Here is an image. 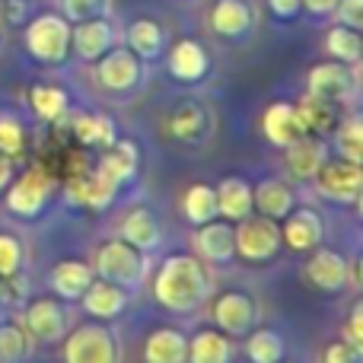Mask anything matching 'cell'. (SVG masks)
<instances>
[{
  "mask_svg": "<svg viewBox=\"0 0 363 363\" xmlns=\"http://www.w3.org/2000/svg\"><path fill=\"white\" fill-rule=\"evenodd\" d=\"M26 147V131L23 125H19V118H13V115H0V153L4 157H19Z\"/></svg>",
  "mask_w": 363,
  "mask_h": 363,
  "instance_id": "8d00e7d4",
  "label": "cell"
},
{
  "mask_svg": "<svg viewBox=\"0 0 363 363\" xmlns=\"http://www.w3.org/2000/svg\"><path fill=\"white\" fill-rule=\"evenodd\" d=\"M51 198V179L42 169H29L26 176H19L6 191V207H10L16 217L32 220L45 211Z\"/></svg>",
  "mask_w": 363,
  "mask_h": 363,
  "instance_id": "52a82bcc",
  "label": "cell"
},
{
  "mask_svg": "<svg viewBox=\"0 0 363 363\" xmlns=\"http://www.w3.org/2000/svg\"><path fill=\"white\" fill-rule=\"evenodd\" d=\"M70 48L77 51L80 61H99L108 48H115V26L102 16L70 26Z\"/></svg>",
  "mask_w": 363,
  "mask_h": 363,
  "instance_id": "8fae6325",
  "label": "cell"
},
{
  "mask_svg": "<svg viewBox=\"0 0 363 363\" xmlns=\"http://www.w3.org/2000/svg\"><path fill=\"white\" fill-rule=\"evenodd\" d=\"M169 131H172V138H179V140H194L198 138V134L204 131V112H201V106L185 102V106L172 115Z\"/></svg>",
  "mask_w": 363,
  "mask_h": 363,
  "instance_id": "e575fe53",
  "label": "cell"
},
{
  "mask_svg": "<svg viewBox=\"0 0 363 363\" xmlns=\"http://www.w3.org/2000/svg\"><path fill=\"white\" fill-rule=\"evenodd\" d=\"M10 182H13V163H10V157L0 153V191H4Z\"/></svg>",
  "mask_w": 363,
  "mask_h": 363,
  "instance_id": "c3c4849f",
  "label": "cell"
},
{
  "mask_svg": "<svg viewBox=\"0 0 363 363\" xmlns=\"http://www.w3.org/2000/svg\"><path fill=\"white\" fill-rule=\"evenodd\" d=\"M233 360V345L223 332H198L188 341V363H230Z\"/></svg>",
  "mask_w": 363,
  "mask_h": 363,
  "instance_id": "4316f807",
  "label": "cell"
},
{
  "mask_svg": "<svg viewBox=\"0 0 363 363\" xmlns=\"http://www.w3.org/2000/svg\"><path fill=\"white\" fill-rule=\"evenodd\" d=\"M29 102L38 118H45V121H57L67 112V93L57 86H35L29 93Z\"/></svg>",
  "mask_w": 363,
  "mask_h": 363,
  "instance_id": "d6a6232c",
  "label": "cell"
},
{
  "mask_svg": "<svg viewBox=\"0 0 363 363\" xmlns=\"http://www.w3.org/2000/svg\"><path fill=\"white\" fill-rule=\"evenodd\" d=\"M322 242V220L315 211H290L287 223L281 230V245H290L296 252H309Z\"/></svg>",
  "mask_w": 363,
  "mask_h": 363,
  "instance_id": "e0dca14e",
  "label": "cell"
},
{
  "mask_svg": "<svg viewBox=\"0 0 363 363\" xmlns=\"http://www.w3.org/2000/svg\"><path fill=\"white\" fill-rule=\"evenodd\" d=\"M121 239H125L128 245H134L138 252H153L160 245V223H157V217H153L150 211H144V207L131 211L125 217V223H121Z\"/></svg>",
  "mask_w": 363,
  "mask_h": 363,
  "instance_id": "cb8c5ba5",
  "label": "cell"
},
{
  "mask_svg": "<svg viewBox=\"0 0 363 363\" xmlns=\"http://www.w3.org/2000/svg\"><path fill=\"white\" fill-rule=\"evenodd\" d=\"M89 281H93V268H86L83 262H57L51 268V290L61 300H80Z\"/></svg>",
  "mask_w": 363,
  "mask_h": 363,
  "instance_id": "d4e9b609",
  "label": "cell"
},
{
  "mask_svg": "<svg viewBox=\"0 0 363 363\" xmlns=\"http://www.w3.org/2000/svg\"><path fill=\"white\" fill-rule=\"evenodd\" d=\"M303 6H306L313 16H332L335 6H338V0H300Z\"/></svg>",
  "mask_w": 363,
  "mask_h": 363,
  "instance_id": "bcb514c9",
  "label": "cell"
},
{
  "mask_svg": "<svg viewBox=\"0 0 363 363\" xmlns=\"http://www.w3.org/2000/svg\"><path fill=\"white\" fill-rule=\"evenodd\" d=\"M166 67H169V74L182 83H198L201 77L207 74L211 61H207V51H204L201 42H194V38H182V42L172 45L169 57H166Z\"/></svg>",
  "mask_w": 363,
  "mask_h": 363,
  "instance_id": "5bb4252c",
  "label": "cell"
},
{
  "mask_svg": "<svg viewBox=\"0 0 363 363\" xmlns=\"http://www.w3.org/2000/svg\"><path fill=\"white\" fill-rule=\"evenodd\" d=\"M26 335L16 325H0V363H19L26 357Z\"/></svg>",
  "mask_w": 363,
  "mask_h": 363,
  "instance_id": "74e56055",
  "label": "cell"
},
{
  "mask_svg": "<svg viewBox=\"0 0 363 363\" xmlns=\"http://www.w3.org/2000/svg\"><path fill=\"white\" fill-rule=\"evenodd\" d=\"M315 185L319 194L338 204H354L360 198V163L351 160H338V163H322L315 172Z\"/></svg>",
  "mask_w": 363,
  "mask_h": 363,
  "instance_id": "9c48e42d",
  "label": "cell"
},
{
  "mask_svg": "<svg viewBox=\"0 0 363 363\" xmlns=\"http://www.w3.org/2000/svg\"><path fill=\"white\" fill-rule=\"evenodd\" d=\"M194 249L204 262L211 264H226L236 255V242H233V226L226 220H207L198 226V236H194Z\"/></svg>",
  "mask_w": 363,
  "mask_h": 363,
  "instance_id": "7c38bea8",
  "label": "cell"
},
{
  "mask_svg": "<svg viewBox=\"0 0 363 363\" xmlns=\"http://www.w3.org/2000/svg\"><path fill=\"white\" fill-rule=\"evenodd\" d=\"M325 363H360V351L351 347L347 341H338V345L325 347Z\"/></svg>",
  "mask_w": 363,
  "mask_h": 363,
  "instance_id": "7bdbcfd3",
  "label": "cell"
},
{
  "mask_svg": "<svg viewBox=\"0 0 363 363\" xmlns=\"http://www.w3.org/2000/svg\"><path fill=\"white\" fill-rule=\"evenodd\" d=\"M112 185H125V182H131L134 176H138V147L131 144V140H115L112 150L102 157L99 169Z\"/></svg>",
  "mask_w": 363,
  "mask_h": 363,
  "instance_id": "603a6c76",
  "label": "cell"
},
{
  "mask_svg": "<svg viewBox=\"0 0 363 363\" xmlns=\"http://www.w3.org/2000/svg\"><path fill=\"white\" fill-rule=\"evenodd\" d=\"M26 51L42 64H61L70 51V23L61 13H42L26 26Z\"/></svg>",
  "mask_w": 363,
  "mask_h": 363,
  "instance_id": "7a4b0ae2",
  "label": "cell"
},
{
  "mask_svg": "<svg viewBox=\"0 0 363 363\" xmlns=\"http://www.w3.org/2000/svg\"><path fill=\"white\" fill-rule=\"evenodd\" d=\"M296 115H300V121H303L306 131H322V128L332 121V102H322V99L306 96V99L296 106Z\"/></svg>",
  "mask_w": 363,
  "mask_h": 363,
  "instance_id": "d590c367",
  "label": "cell"
},
{
  "mask_svg": "<svg viewBox=\"0 0 363 363\" xmlns=\"http://www.w3.org/2000/svg\"><path fill=\"white\" fill-rule=\"evenodd\" d=\"M213 322L223 335H245L255 322V306L245 294H223L213 303Z\"/></svg>",
  "mask_w": 363,
  "mask_h": 363,
  "instance_id": "2e32d148",
  "label": "cell"
},
{
  "mask_svg": "<svg viewBox=\"0 0 363 363\" xmlns=\"http://www.w3.org/2000/svg\"><path fill=\"white\" fill-rule=\"evenodd\" d=\"M325 51L332 55V61H341V64H360V51H363V42H360V29H351V26H332L325 32Z\"/></svg>",
  "mask_w": 363,
  "mask_h": 363,
  "instance_id": "f1b7e54d",
  "label": "cell"
},
{
  "mask_svg": "<svg viewBox=\"0 0 363 363\" xmlns=\"http://www.w3.org/2000/svg\"><path fill=\"white\" fill-rule=\"evenodd\" d=\"M335 16H338L341 26L360 29V26H363V0H338V6H335Z\"/></svg>",
  "mask_w": 363,
  "mask_h": 363,
  "instance_id": "b9f144b4",
  "label": "cell"
},
{
  "mask_svg": "<svg viewBox=\"0 0 363 363\" xmlns=\"http://www.w3.org/2000/svg\"><path fill=\"white\" fill-rule=\"evenodd\" d=\"M19 264H23V245L16 236L10 233H0V277L19 274Z\"/></svg>",
  "mask_w": 363,
  "mask_h": 363,
  "instance_id": "ab89813d",
  "label": "cell"
},
{
  "mask_svg": "<svg viewBox=\"0 0 363 363\" xmlns=\"http://www.w3.org/2000/svg\"><path fill=\"white\" fill-rule=\"evenodd\" d=\"M96 271L102 281H112L118 287H134L144 277V252L128 245L125 239H112L96 252Z\"/></svg>",
  "mask_w": 363,
  "mask_h": 363,
  "instance_id": "277c9868",
  "label": "cell"
},
{
  "mask_svg": "<svg viewBox=\"0 0 363 363\" xmlns=\"http://www.w3.org/2000/svg\"><path fill=\"white\" fill-rule=\"evenodd\" d=\"M354 86H357V64H354V74L341 61L315 64L306 77V96L322 102H341L345 96H351Z\"/></svg>",
  "mask_w": 363,
  "mask_h": 363,
  "instance_id": "ba28073f",
  "label": "cell"
},
{
  "mask_svg": "<svg viewBox=\"0 0 363 363\" xmlns=\"http://www.w3.org/2000/svg\"><path fill=\"white\" fill-rule=\"evenodd\" d=\"M262 131L274 147H287V144H294L296 138L309 134L306 128H303L300 115H296V106H290V102H271V106L264 108Z\"/></svg>",
  "mask_w": 363,
  "mask_h": 363,
  "instance_id": "4fadbf2b",
  "label": "cell"
},
{
  "mask_svg": "<svg viewBox=\"0 0 363 363\" xmlns=\"http://www.w3.org/2000/svg\"><path fill=\"white\" fill-rule=\"evenodd\" d=\"M245 354H249L252 363H277V360H284V341H281V335L262 328V332L249 335Z\"/></svg>",
  "mask_w": 363,
  "mask_h": 363,
  "instance_id": "836d02e7",
  "label": "cell"
},
{
  "mask_svg": "<svg viewBox=\"0 0 363 363\" xmlns=\"http://www.w3.org/2000/svg\"><path fill=\"white\" fill-rule=\"evenodd\" d=\"M115 191H118V185H112L102 172H93V176H86V179H80V182L70 185V198L80 201V204H86V207H96V211H102L106 204H112Z\"/></svg>",
  "mask_w": 363,
  "mask_h": 363,
  "instance_id": "f546056e",
  "label": "cell"
},
{
  "mask_svg": "<svg viewBox=\"0 0 363 363\" xmlns=\"http://www.w3.org/2000/svg\"><path fill=\"white\" fill-rule=\"evenodd\" d=\"M64 363H118L112 332L96 322L74 328L64 341Z\"/></svg>",
  "mask_w": 363,
  "mask_h": 363,
  "instance_id": "5b68a950",
  "label": "cell"
},
{
  "mask_svg": "<svg viewBox=\"0 0 363 363\" xmlns=\"http://www.w3.org/2000/svg\"><path fill=\"white\" fill-rule=\"evenodd\" d=\"M277 363H284V360H277Z\"/></svg>",
  "mask_w": 363,
  "mask_h": 363,
  "instance_id": "681fc988",
  "label": "cell"
},
{
  "mask_svg": "<svg viewBox=\"0 0 363 363\" xmlns=\"http://www.w3.org/2000/svg\"><path fill=\"white\" fill-rule=\"evenodd\" d=\"M125 290L112 281H89V287L83 290V309L96 319H115L125 309Z\"/></svg>",
  "mask_w": 363,
  "mask_h": 363,
  "instance_id": "44dd1931",
  "label": "cell"
},
{
  "mask_svg": "<svg viewBox=\"0 0 363 363\" xmlns=\"http://www.w3.org/2000/svg\"><path fill=\"white\" fill-rule=\"evenodd\" d=\"M360 325H363V306L357 303V306H354V313H351V322H347V345L357 347V351H360V345H363Z\"/></svg>",
  "mask_w": 363,
  "mask_h": 363,
  "instance_id": "ee69618b",
  "label": "cell"
},
{
  "mask_svg": "<svg viewBox=\"0 0 363 363\" xmlns=\"http://www.w3.org/2000/svg\"><path fill=\"white\" fill-rule=\"evenodd\" d=\"M4 13H6V19H10V23H19V19L26 16V0H6Z\"/></svg>",
  "mask_w": 363,
  "mask_h": 363,
  "instance_id": "7dc6e473",
  "label": "cell"
},
{
  "mask_svg": "<svg viewBox=\"0 0 363 363\" xmlns=\"http://www.w3.org/2000/svg\"><path fill=\"white\" fill-rule=\"evenodd\" d=\"M74 134L83 144H102L112 147L118 140V131H115V121L106 118V115H80L74 121Z\"/></svg>",
  "mask_w": 363,
  "mask_h": 363,
  "instance_id": "1f68e13d",
  "label": "cell"
},
{
  "mask_svg": "<svg viewBox=\"0 0 363 363\" xmlns=\"http://www.w3.org/2000/svg\"><path fill=\"white\" fill-rule=\"evenodd\" d=\"M211 26L223 38H242L252 29V6L245 0H217L211 10Z\"/></svg>",
  "mask_w": 363,
  "mask_h": 363,
  "instance_id": "ffe728a7",
  "label": "cell"
},
{
  "mask_svg": "<svg viewBox=\"0 0 363 363\" xmlns=\"http://www.w3.org/2000/svg\"><path fill=\"white\" fill-rule=\"evenodd\" d=\"M294 204H296L294 191H290V185L281 179H264L262 185L252 188V207H258L262 217L284 220L290 211H294Z\"/></svg>",
  "mask_w": 363,
  "mask_h": 363,
  "instance_id": "d6986e66",
  "label": "cell"
},
{
  "mask_svg": "<svg viewBox=\"0 0 363 363\" xmlns=\"http://www.w3.org/2000/svg\"><path fill=\"white\" fill-rule=\"evenodd\" d=\"M233 242H236V255L245 262H268L281 249V226L271 217H242L239 226L233 230Z\"/></svg>",
  "mask_w": 363,
  "mask_h": 363,
  "instance_id": "3957f363",
  "label": "cell"
},
{
  "mask_svg": "<svg viewBox=\"0 0 363 363\" xmlns=\"http://www.w3.org/2000/svg\"><path fill=\"white\" fill-rule=\"evenodd\" d=\"M147 363H188V338L179 328H157L144 345Z\"/></svg>",
  "mask_w": 363,
  "mask_h": 363,
  "instance_id": "7402d4cb",
  "label": "cell"
},
{
  "mask_svg": "<svg viewBox=\"0 0 363 363\" xmlns=\"http://www.w3.org/2000/svg\"><path fill=\"white\" fill-rule=\"evenodd\" d=\"M213 194H217V217L236 220L239 223L242 217H249V213L255 211V207H252V185L239 176H226L213 188Z\"/></svg>",
  "mask_w": 363,
  "mask_h": 363,
  "instance_id": "ac0fdd59",
  "label": "cell"
},
{
  "mask_svg": "<svg viewBox=\"0 0 363 363\" xmlns=\"http://www.w3.org/2000/svg\"><path fill=\"white\" fill-rule=\"evenodd\" d=\"M128 48L140 57V61H150V57H160L166 48V32L160 23L153 19H134L128 26Z\"/></svg>",
  "mask_w": 363,
  "mask_h": 363,
  "instance_id": "484cf974",
  "label": "cell"
},
{
  "mask_svg": "<svg viewBox=\"0 0 363 363\" xmlns=\"http://www.w3.org/2000/svg\"><path fill=\"white\" fill-rule=\"evenodd\" d=\"M268 6H271V13H274L277 19H294L296 13L303 10L300 0H268Z\"/></svg>",
  "mask_w": 363,
  "mask_h": 363,
  "instance_id": "f6af8a7d",
  "label": "cell"
},
{
  "mask_svg": "<svg viewBox=\"0 0 363 363\" xmlns=\"http://www.w3.org/2000/svg\"><path fill=\"white\" fill-rule=\"evenodd\" d=\"M211 294L207 268L191 255H169L153 281V296L172 313H191Z\"/></svg>",
  "mask_w": 363,
  "mask_h": 363,
  "instance_id": "6da1fadb",
  "label": "cell"
},
{
  "mask_svg": "<svg viewBox=\"0 0 363 363\" xmlns=\"http://www.w3.org/2000/svg\"><path fill=\"white\" fill-rule=\"evenodd\" d=\"M338 153L341 160H351V163H360V118H347L338 131Z\"/></svg>",
  "mask_w": 363,
  "mask_h": 363,
  "instance_id": "f35d334b",
  "label": "cell"
},
{
  "mask_svg": "<svg viewBox=\"0 0 363 363\" xmlns=\"http://www.w3.org/2000/svg\"><path fill=\"white\" fill-rule=\"evenodd\" d=\"M182 211H185V220L194 226L207 223V220L217 217V194H213L211 185H191L182 198Z\"/></svg>",
  "mask_w": 363,
  "mask_h": 363,
  "instance_id": "4dcf8cb0",
  "label": "cell"
},
{
  "mask_svg": "<svg viewBox=\"0 0 363 363\" xmlns=\"http://www.w3.org/2000/svg\"><path fill=\"white\" fill-rule=\"evenodd\" d=\"M26 328L35 341L42 345H55L67 335V313L57 300L51 296H42V300H32L29 309H26Z\"/></svg>",
  "mask_w": 363,
  "mask_h": 363,
  "instance_id": "30bf717a",
  "label": "cell"
},
{
  "mask_svg": "<svg viewBox=\"0 0 363 363\" xmlns=\"http://www.w3.org/2000/svg\"><path fill=\"white\" fill-rule=\"evenodd\" d=\"M96 80L108 93H128L140 83V57L131 48H108L96 64Z\"/></svg>",
  "mask_w": 363,
  "mask_h": 363,
  "instance_id": "8992f818",
  "label": "cell"
},
{
  "mask_svg": "<svg viewBox=\"0 0 363 363\" xmlns=\"http://www.w3.org/2000/svg\"><path fill=\"white\" fill-rule=\"evenodd\" d=\"M284 150H287V166L296 179H313L315 172H319V166L325 163V160H322V144L313 140L309 134L296 138L294 144H287Z\"/></svg>",
  "mask_w": 363,
  "mask_h": 363,
  "instance_id": "83f0119b",
  "label": "cell"
},
{
  "mask_svg": "<svg viewBox=\"0 0 363 363\" xmlns=\"http://www.w3.org/2000/svg\"><path fill=\"white\" fill-rule=\"evenodd\" d=\"M347 262L332 249H315V255L306 264V277L313 287H319L322 294H338L347 284Z\"/></svg>",
  "mask_w": 363,
  "mask_h": 363,
  "instance_id": "9a60e30c",
  "label": "cell"
},
{
  "mask_svg": "<svg viewBox=\"0 0 363 363\" xmlns=\"http://www.w3.org/2000/svg\"><path fill=\"white\" fill-rule=\"evenodd\" d=\"M61 6L67 23H83V19L99 16L106 10V0H61Z\"/></svg>",
  "mask_w": 363,
  "mask_h": 363,
  "instance_id": "60d3db41",
  "label": "cell"
}]
</instances>
